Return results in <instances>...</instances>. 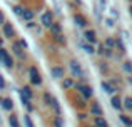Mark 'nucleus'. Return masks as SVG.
Instances as JSON below:
<instances>
[{"mask_svg": "<svg viewBox=\"0 0 132 127\" xmlns=\"http://www.w3.org/2000/svg\"><path fill=\"white\" fill-rule=\"evenodd\" d=\"M69 65H70V70H72V75H74V77L85 80V72H84V69L80 67V64H79L77 60H72Z\"/></svg>", "mask_w": 132, "mask_h": 127, "instance_id": "1", "label": "nucleus"}, {"mask_svg": "<svg viewBox=\"0 0 132 127\" xmlns=\"http://www.w3.org/2000/svg\"><path fill=\"white\" fill-rule=\"evenodd\" d=\"M0 62L5 65L7 69H12L13 67V59L9 55V52H7L3 47H0Z\"/></svg>", "mask_w": 132, "mask_h": 127, "instance_id": "2", "label": "nucleus"}, {"mask_svg": "<svg viewBox=\"0 0 132 127\" xmlns=\"http://www.w3.org/2000/svg\"><path fill=\"white\" fill-rule=\"evenodd\" d=\"M29 75H30V82H32L34 85H40L42 84V77H40L37 67H30L29 69Z\"/></svg>", "mask_w": 132, "mask_h": 127, "instance_id": "3", "label": "nucleus"}, {"mask_svg": "<svg viewBox=\"0 0 132 127\" xmlns=\"http://www.w3.org/2000/svg\"><path fill=\"white\" fill-rule=\"evenodd\" d=\"M52 22H54V13H52L50 10L44 12V13H42V17H40V23H42V27L48 29V27L52 25Z\"/></svg>", "mask_w": 132, "mask_h": 127, "instance_id": "4", "label": "nucleus"}, {"mask_svg": "<svg viewBox=\"0 0 132 127\" xmlns=\"http://www.w3.org/2000/svg\"><path fill=\"white\" fill-rule=\"evenodd\" d=\"M84 40L87 44H92V45H94V44L97 42V32L94 29H87L84 32Z\"/></svg>", "mask_w": 132, "mask_h": 127, "instance_id": "5", "label": "nucleus"}, {"mask_svg": "<svg viewBox=\"0 0 132 127\" xmlns=\"http://www.w3.org/2000/svg\"><path fill=\"white\" fill-rule=\"evenodd\" d=\"M75 87L80 90V94L84 95L85 99H89V97H92V94H94V89L90 87V85H82V84H75Z\"/></svg>", "mask_w": 132, "mask_h": 127, "instance_id": "6", "label": "nucleus"}, {"mask_svg": "<svg viewBox=\"0 0 132 127\" xmlns=\"http://www.w3.org/2000/svg\"><path fill=\"white\" fill-rule=\"evenodd\" d=\"M2 27H3V37H7V39H12V37L15 35V29H13L12 23L3 22V23H2Z\"/></svg>", "mask_w": 132, "mask_h": 127, "instance_id": "7", "label": "nucleus"}, {"mask_svg": "<svg viewBox=\"0 0 132 127\" xmlns=\"http://www.w3.org/2000/svg\"><path fill=\"white\" fill-rule=\"evenodd\" d=\"M74 22H75V25H77V27H82V29H85L87 23H89L87 19H85L82 13H75V15H74Z\"/></svg>", "mask_w": 132, "mask_h": 127, "instance_id": "8", "label": "nucleus"}, {"mask_svg": "<svg viewBox=\"0 0 132 127\" xmlns=\"http://www.w3.org/2000/svg\"><path fill=\"white\" fill-rule=\"evenodd\" d=\"M50 74H52V77L54 79H64L65 77V70H64V67H52L50 69Z\"/></svg>", "mask_w": 132, "mask_h": 127, "instance_id": "9", "label": "nucleus"}, {"mask_svg": "<svg viewBox=\"0 0 132 127\" xmlns=\"http://www.w3.org/2000/svg\"><path fill=\"white\" fill-rule=\"evenodd\" d=\"M79 45H80L82 49H84V52H85V54H90V55H92V54L95 52L94 45H92V44H87L85 40H80V42H79Z\"/></svg>", "mask_w": 132, "mask_h": 127, "instance_id": "10", "label": "nucleus"}, {"mask_svg": "<svg viewBox=\"0 0 132 127\" xmlns=\"http://www.w3.org/2000/svg\"><path fill=\"white\" fill-rule=\"evenodd\" d=\"M20 17H22L23 20H27V22H29V20H32V19H34V10H30V9H23V10H22V13H20Z\"/></svg>", "mask_w": 132, "mask_h": 127, "instance_id": "11", "label": "nucleus"}, {"mask_svg": "<svg viewBox=\"0 0 132 127\" xmlns=\"http://www.w3.org/2000/svg\"><path fill=\"white\" fill-rule=\"evenodd\" d=\"M12 50H13V54H15V55L19 57V59H23V52H22L23 49H22V47H20L17 42H13V45H12Z\"/></svg>", "mask_w": 132, "mask_h": 127, "instance_id": "12", "label": "nucleus"}, {"mask_svg": "<svg viewBox=\"0 0 132 127\" xmlns=\"http://www.w3.org/2000/svg\"><path fill=\"white\" fill-rule=\"evenodd\" d=\"M48 29H50V32L54 33V35L55 33H62V25L59 22H52V25L48 27Z\"/></svg>", "mask_w": 132, "mask_h": 127, "instance_id": "13", "label": "nucleus"}, {"mask_svg": "<svg viewBox=\"0 0 132 127\" xmlns=\"http://www.w3.org/2000/svg\"><path fill=\"white\" fill-rule=\"evenodd\" d=\"M0 104H2V107L5 109V111H12V107H13L12 99H2V100H0Z\"/></svg>", "mask_w": 132, "mask_h": 127, "instance_id": "14", "label": "nucleus"}, {"mask_svg": "<svg viewBox=\"0 0 132 127\" xmlns=\"http://www.w3.org/2000/svg\"><path fill=\"white\" fill-rule=\"evenodd\" d=\"M20 95H22V97H25V99H32V97H34V94H32V90H30V87L20 89Z\"/></svg>", "mask_w": 132, "mask_h": 127, "instance_id": "15", "label": "nucleus"}, {"mask_svg": "<svg viewBox=\"0 0 132 127\" xmlns=\"http://www.w3.org/2000/svg\"><path fill=\"white\" fill-rule=\"evenodd\" d=\"M90 114L94 115H102V109H100L99 104H92L90 105Z\"/></svg>", "mask_w": 132, "mask_h": 127, "instance_id": "16", "label": "nucleus"}, {"mask_svg": "<svg viewBox=\"0 0 132 127\" xmlns=\"http://www.w3.org/2000/svg\"><path fill=\"white\" fill-rule=\"evenodd\" d=\"M102 45L107 47V49H114V47H116V39H112V37H107L105 42H104Z\"/></svg>", "mask_w": 132, "mask_h": 127, "instance_id": "17", "label": "nucleus"}, {"mask_svg": "<svg viewBox=\"0 0 132 127\" xmlns=\"http://www.w3.org/2000/svg\"><path fill=\"white\" fill-rule=\"evenodd\" d=\"M100 85H102V89H104V90L107 92V94H114V92H116V89H114L112 85L109 84V82H102Z\"/></svg>", "mask_w": 132, "mask_h": 127, "instance_id": "18", "label": "nucleus"}, {"mask_svg": "<svg viewBox=\"0 0 132 127\" xmlns=\"http://www.w3.org/2000/svg\"><path fill=\"white\" fill-rule=\"evenodd\" d=\"M112 107L117 109V111H120V109H122V100H120L119 97H112Z\"/></svg>", "mask_w": 132, "mask_h": 127, "instance_id": "19", "label": "nucleus"}, {"mask_svg": "<svg viewBox=\"0 0 132 127\" xmlns=\"http://www.w3.org/2000/svg\"><path fill=\"white\" fill-rule=\"evenodd\" d=\"M95 125H97V127H107L105 119H102L100 115H97V117H95Z\"/></svg>", "mask_w": 132, "mask_h": 127, "instance_id": "20", "label": "nucleus"}, {"mask_svg": "<svg viewBox=\"0 0 132 127\" xmlns=\"http://www.w3.org/2000/svg\"><path fill=\"white\" fill-rule=\"evenodd\" d=\"M122 67H124V70H126L127 74H132V60H126Z\"/></svg>", "mask_w": 132, "mask_h": 127, "instance_id": "21", "label": "nucleus"}, {"mask_svg": "<svg viewBox=\"0 0 132 127\" xmlns=\"http://www.w3.org/2000/svg\"><path fill=\"white\" fill-rule=\"evenodd\" d=\"M120 121H122L127 127H132V119L130 117H127V115H120Z\"/></svg>", "mask_w": 132, "mask_h": 127, "instance_id": "22", "label": "nucleus"}, {"mask_svg": "<svg viewBox=\"0 0 132 127\" xmlns=\"http://www.w3.org/2000/svg\"><path fill=\"white\" fill-rule=\"evenodd\" d=\"M54 39L57 40L59 44H62V45L65 44V37H64V33H55V35H54Z\"/></svg>", "mask_w": 132, "mask_h": 127, "instance_id": "23", "label": "nucleus"}, {"mask_svg": "<svg viewBox=\"0 0 132 127\" xmlns=\"http://www.w3.org/2000/svg\"><path fill=\"white\" fill-rule=\"evenodd\" d=\"M20 97H22V95H20ZM22 102H23V105H25V107L29 109V111H34V105L30 104V99H25V97H22Z\"/></svg>", "mask_w": 132, "mask_h": 127, "instance_id": "24", "label": "nucleus"}, {"mask_svg": "<svg viewBox=\"0 0 132 127\" xmlns=\"http://www.w3.org/2000/svg\"><path fill=\"white\" fill-rule=\"evenodd\" d=\"M50 102H52V107H54V111L57 112V114H60V105H59V102L55 100L54 97H52V100H50Z\"/></svg>", "mask_w": 132, "mask_h": 127, "instance_id": "25", "label": "nucleus"}, {"mask_svg": "<svg viewBox=\"0 0 132 127\" xmlns=\"http://www.w3.org/2000/svg\"><path fill=\"white\" fill-rule=\"evenodd\" d=\"M124 107H126L127 111H132V97H127L126 100H124Z\"/></svg>", "mask_w": 132, "mask_h": 127, "instance_id": "26", "label": "nucleus"}, {"mask_svg": "<svg viewBox=\"0 0 132 127\" xmlns=\"http://www.w3.org/2000/svg\"><path fill=\"white\" fill-rule=\"evenodd\" d=\"M64 87H65V89L74 87V82H72V79H65V77H64Z\"/></svg>", "mask_w": 132, "mask_h": 127, "instance_id": "27", "label": "nucleus"}, {"mask_svg": "<svg viewBox=\"0 0 132 127\" xmlns=\"http://www.w3.org/2000/svg\"><path fill=\"white\" fill-rule=\"evenodd\" d=\"M10 125L12 127H19V121H17L15 115H10Z\"/></svg>", "mask_w": 132, "mask_h": 127, "instance_id": "28", "label": "nucleus"}, {"mask_svg": "<svg viewBox=\"0 0 132 127\" xmlns=\"http://www.w3.org/2000/svg\"><path fill=\"white\" fill-rule=\"evenodd\" d=\"M17 44H19V45H20V47H22V49H23V50H25V49H27V42H25V40H23V39H19V40H17Z\"/></svg>", "mask_w": 132, "mask_h": 127, "instance_id": "29", "label": "nucleus"}, {"mask_svg": "<svg viewBox=\"0 0 132 127\" xmlns=\"http://www.w3.org/2000/svg\"><path fill=\"white\" fill-rule=\"evenodd\" d=\"M22 10H23V9H22V7H19V5H15V7H13V12H15L19 17H20V13H22Z\"/></svg>", "mask_w": 132, "mask_h": 127, "instance_id": "30", "label": "nucleus"}, {"mask_svg": "<svg viewBox=\"0 0 132 127\" xmlns=\"http://www.w3.org/2000/svg\"><path fill=\"white\" fill-rule=\"evenodd\" d=\"M55 127H64V122H62V119H60V117L55 119Z\"/></svg>", "mask_w": 132, "mask_h": 127, "instance_id": "31", "label": "nucleus"}, {"mask_svg": "<svg viewBox=\"0 0 132 127\" xmlns=\"http://www.w3.org/2000/svg\"><path fill=\"white\" fill-rule=\"evenodd\" d=\"M23 121H25L27 127H34V124H32V121H30V117H29V115H25V119H23Z\"/></svg>", "mask_w": 132, "mask_h": 127, "instance_id": "32", "label": "nucleus"}, {"mask_svg": "<svg viewBox=\"0 0 132 127\" xmlns=\"http://www.w3.org/2000/svg\"><path fill=\"white\" fill-rule=\"evenodd\" d=\"M44 99H45V102H47V104H50V100H52L50 94H45V95H44Z\"/></svg>", "mask_w": 132, "mask_h": 127, "instance_id": "33", "label": "nucleus"}, {"mask_svg": "<svg viewBox=\"0 0 132 127\" xmlns=\"http://www.w3.org/2000/svg\"><path fill=\"white\" fill-rule=\"evenodd\" d=\"M3 22H5V15H3V12L0 10V25H2Z\"/></svg>", "mask_w": 132, "mask_h": 127, "instance_id": "34", "label": "nucleus"}, {"mask_svg": "<svg viewBox=\"0 0 132 127\" xmlns=\"http://www.w3.org/2000/svg\"><path fill=\"white\" fill-rule=\"evenodd\" d=\"M3 87H5V80H3V77L0 75V89H3Z\"/></svg>", "mask_w": 132, "mask_h": 127, "instance_id": "35", "label": "nucleus"}, {"mask_svg": "<svg viewBox=\"0 0 132 127\" xmlns=\"http://www.w3.org/2000/svg\"><path fill=\"white\" fill-rule=\"evenodd\" d=\"M105 22H107V25H109V27H112V25H114V23H112V20H110V19H107Z\"/></svg>", "mask_w": 132, "mask_h": 127, "instance_id": "36", "label": "nucleus"}, {"mask_svg": "<svg viewBox=\"0 0 132 127\" xmlns=\"http://www.w3.org/2000/svg\"><path fill=\"white\" fill-rule=\"evenodd\" d=\"M127 12H129V15L132 17V5H129V9H127Z\"/></svg>", "mask_w": 132, "mask_h": 127, "instance_id": "37", "label": "nucleus"}, {"mask_svg": "<svg viewBox=\"0 0 132 127\" xmlns=\"http://www.w3.org/2000/svg\"><path fill=\"white\" fill-rule=\"evenodd\" d=\"M3 45V39H2V37H0V47H2Z\"/></svg>", "mask_w": 132, "mask_h": 127, "instance_id": "38", "label": "nucleus"}, {"mask_svg": "<svg viewBox=\"0 0 132 127\" xmlns=\"http://www.w3.org/2000/svg\"><path fill=\"white\" fill-rule=\"evenodd\" d=\"M129 2H132V0H129Z\"/></svg>", "mask_w": 132, "mask_h": 127, "instance_id": "39", "label": "nucleus"}, {"mask_svg": "<svg viewBox=\"0 0 132 127\" xmlns=\"http://www.w3.org/2000/svg\"><path fill=\"white\" fill-rule=\"evenodd\" d=\"M95 127H97V125H95Z\"/></svg>", "mask_w": 132, "mask_h": 127, "instance_id": "40", "label": "nucleus"}]
</instances>
